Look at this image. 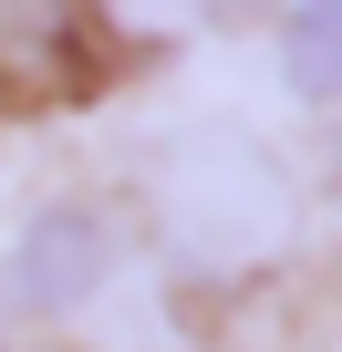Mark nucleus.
<instances>
[{
    "mask_svg": "<svg viewBox=\"0 0 342 352\" xmlns=\"http://www.w3.org/2000/svg\"><path fill=\"white\" fill-rule=\"evenodd\" d=\"M94 83L83 0H0V104H63Z\"/></svg>",
    "mask_w": 342,
    "mask_h": 352,
    "instance_id": "obj_1",
    "label": "nucleus"
},
{
    "mask_svg": "<svg viewBox=\"0 0 342 352\" xmlns=\"http://www.w3.org/2000/svg\"><path fill=\"white\" fill-rule=\"evenodd\" d=\"M290 83L301 94H342V0H301L290 11Z\"/></svg>",
    "mask_w": 342,
    "mask_h": 352,
    "instance_id": "obj_2",
    "label": "nucleus"
}]
</instances>
